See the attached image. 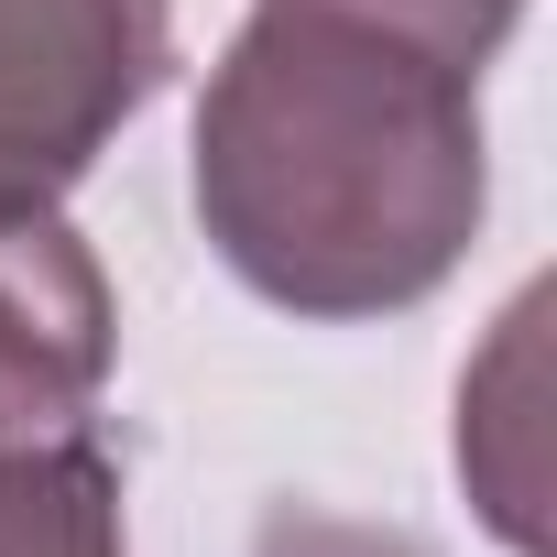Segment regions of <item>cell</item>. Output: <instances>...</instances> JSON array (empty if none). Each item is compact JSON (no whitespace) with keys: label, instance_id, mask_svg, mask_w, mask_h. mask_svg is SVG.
Wrapping results in <instances>:
<instances>
[{"label":"cell","instance_id":"5b68a950","mask_svg":"<svg viewBox=\"0 0 557 557\" xmlns=\"http://www.w3.org/2000/svg\"><path fill=\"white\" fill-rule=\"evenodd\" d=\"M307 12H339V23H372V34H394V45H416V55H437V66H459V77H481L503 45H513V23H524V0H307Z\"/></svg>","mask_w":557,"mask_h":557},{"label":"cell","instance_id":"7a4b0ae2","mask_svg":"<svg viewBox=\"0 0 557 557\" xmlns=\"http://www.w3.org/2000/svg\"><path fill=\"white\" fill-rule=\"evenodd\" d=\"M175 77V0H0V208H66Z\"/></svg>","mask_w":557,"mask_h":557},{"label":"cell","instance_id":"3957f363","mask_svg":"<svg viewBox=\"0 0 557 557\" xmlns=\"http://www.w3.org/2000/svg\"><path fill=\"white\" fill-rule=\"evenodd\" d=\"M121 361V307L99 251L66 230V208H0V426L66 437L99 416Z\"/></svg>","mask_w":557,"mask_h":557},{"label":"cell","instance_id":"277c9868","mask_svg":"<svg viewBox=\"0 0 557 557\" xmlns=\"http://www.w3.org/2000/svg\"><path fill=\"white\" fill-rule=\"evenodd\" d=\"M0 557H132L121 459L88 426L0 437Z\"/></svg>","mask_w":557,"mask_h":557},{"label":"cell","instance_id":"6da1fadb","mask_svg":"<svg viewBox=\"0 0 557 557\" xmlns=\"http://www.w3.org/2000/svg\"><path fill=\"white\" fill-rule=\"evenodd\" d=\"M186 186L208 251L262 307L318 329L405 318L492 219L481 77L307 0H251L208 66Z\"/></svg>","mask_w":557,"mask_h":557},{"label":"cell","instance_id":"52a82bcc","mask_svg":"<svg viewBox=\"0 0 557 557\" xmlns=\"http://www.w3.org/2000/svg\"><path fill=\"white\" fill-rule=\"evenodd\" d=\"M0 437H12V426H0Z\"/></svg>","mask_w":557,"mask_h":557},{"label":"cell","instance_id":"8992f818","mask_svg":"<svg viewBox=\"0 0 557 557\" xmlns=\"http://www.w3.org/2000/svg\"><path fill=\"white\" fill-rule=\"evenodd\" d=\"M251 557H426L405 524H361V513H318V503H273L251 524Z\"/></svg>","mask_w":557,"mask_h":557}]
</instances>
